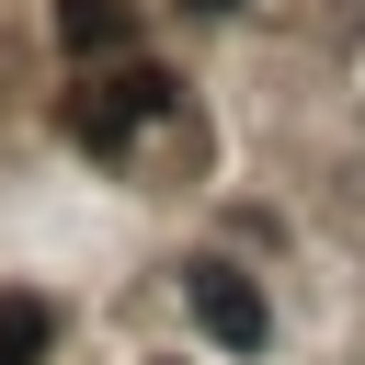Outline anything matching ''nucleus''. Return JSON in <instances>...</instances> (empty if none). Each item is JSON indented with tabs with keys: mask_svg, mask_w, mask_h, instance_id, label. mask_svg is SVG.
I'll return each instance as SVG.
<instances>
[{
	"mask_svg": "<svg viewBox=\"0 0 365 365\" xmlns=\"http://www.w3.org/2000/svg\"><path fill=\"white\" fill-rule=\"evenodd\" d=\"M57 46L68 57H125L137 46V0H57Z\"/></svg>",
	"mask_w": 365,
	"mask_h": 365,
	"instance_id": "3",
	"label": "nucleus"
},
{
	"mask_svg": "<svg viewBox=\"0 0 365 365\" xmlns=\"http://www.w3.org/2000/svg\"><path fill=\"white\" fill-rule=\"evenodd\" d=\"M182 308H194V331H205L217 354H262V331H274V308H262V285H251L240 262H194V274H182Z\"/></svg>",
	"mask_w": 365,
	"mask_h": 365,
	"instance_id": "2",
	"label": "nucleus"
},
{
	"mask_svg": "<svg viewBox=\"0 0 365 365\" xmlns=\"http://www.w3.org/2000/svg\"><path fill=\"white\" fill-rule=\"evenodd\" d=\"M171 114V68H114V80H80L68 91V137L91 148V160H137V137Z\"/></svg>",
	"mask_w": 365,
	"mask_h": 365,
	"instance_id": "1",
	"label": "nucleus"
},
{
	"mask_svg": "<svg viewBox=\"0 0 365 365\" xmlns=\"http://www.w3.org/2000/svg\"><path fill=\"white\" fill-rule=\"evenodd\" d=\"M46 342H57V308L11 285V297H0V365H46Z\"/></svg>",
	"mask_w": 365,
	"mask_h": 365,
	"instance_id": "4",
	"label": "nucleus"
},
{
	"mask_svg": "<svg viewBox=\"0 0 365 365\" xmlns=\"http://www.w3.org/2000/svg\"><path fill=\"white\" fill-rule=\"evenodd\" d=\"M194 11H228V0H194Z\"/></svg>",
	"mask_w": 365,
	"mask_h": 365,
	"instance_id": "5",
	"label": "nucleus"
}]
</instances>
